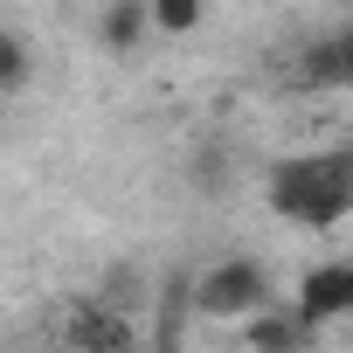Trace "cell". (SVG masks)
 Returning <instances> with one entry per match:
<instances>
[{
	"label": "cell",
	"mask_w": 353,
	"mask_h": 353,
	"mask_svg": "<svg viewBox=\"0 0 353 353\" xmlns=\"http://www.w3.org/2000/svg\"><path fill=\"white\" fill-rule=\"evenodd\" d=\"M263 201L270 215L298 222V229H332L353 215V152H284L263 173Z\"/></svg>",
	"instance_id": "cell-1"
},
{
	"label": "cell",
	"mask_w": 353,
	"mask_h": 353,
	"mask_svg": "<svg viewBox=\"0 0 353 353\" xmlns=\"http://www.w3.org/2000/svg\"><path fill=\"white\" fill-rule=\"evenodd\" d=\"M188 305H194V319H250L256 305H270V270L256 256H222L194 277Z\"/></svg>",
	"instance_id": "cell-2"
},
{
	"label": "cell",
	"mask_w": 353,
	"mask_h": 353,
	"mask_svg": "<svg viewBox=\"0 0 353 353\" xmlns=\"http://www.w3.org/2000/svg\"><path fill=\"white\" fill-rule=\"evenodd\" d=\"M291 312H298L312 332H319V325H339V319H353V256L305 270V277H298V298H291Z\"/></svg>",
	"instance_id": "cell-3"
},
{
	"label": "cell",
	"mask_w": 353,
	"mask_h": 353,
	"mask_svg": "<svg viewBox=\"0 0 353 353\" xmlns=\"http://www.w3.org/2000/svg\"><path fill=\"white\" fill-rule=\"evenodd\" d=\"M243 325V339H250V353H305L319 332L291 312V305H256L250 319H236Z\"/></svg>",
	"instance_id": "cell-4"
},
{
	"label": "cell",
	"mask_w": 353,
	"mask_h": 353,
	"mask_svg": "<svg viewBox=\"0 0 353 353\" xmlns=\"http://www.w3.org/2000/svg\"><path fill=\"white\" fill-rule=\"evenodd\" d=\"M70 346H77V353H139L132 319L111 312V305H83V312L70 319Z\"/></svg>",
	"instance_id": "cell-5"
},
{
	"label": "cell",
	"mask_w": 353,
	"mask_h": 353,
	"mask_svg": "<svg viewBox=\"0 0 353 353\" xmlns=\"http://www.w3.org/2000/svg\"><path fill=\"white\" fill-rule=\"evenodd\" d=\"M305 77H312V83H325V90L353 83V21H346L339 35H325V42L305 56Z\"/></svg>",
	"instance_id": "cell-6"
},
{
	"label": "cell",
	"mask_w": 353,
	"mask_h": 353,
	"mask_svg": "<svg viewBox=\"0 0 353 353\" xmlns=\"http://www.w3.org/2000/svg\"><path fill=\"white\" fill-rule=\"evenodd\" d=\"M145 28H152V14H145V0H118V8L104 14V28H97V42H104L111 56H132V49L145 42Z\"/></svg>",
	"instance_id": "cell-7"
},
{
	"label": "cell",
	"mask_w": 353,
	"mask_h": 353,
	"mask_svg": "<svg viewBox=\"0 0 353 353\" xmlns=\"http://www.w3.org/2000/svg\"><path fill=\"white\" fill-rule=\"evenodd\" d=\"M145 14H152L159 35H194L201 14H208V0H145Z\"/></svg>",
	"instance_id": "cell-8"
},
{
	"label": "cell",
	"mask_w": 353,
	"mask_h": 353,
	"mask_svg": "<svg viewBox=\"0 0 353 353\" xmlns=\"http://www.w3.org/2000/svg\"><path fill=\"white\" fill-rule=\"evenodd\" d=\"M28 83V49L14 35H0V90H21Z\"/></svg>",
	"instance_id": "cell-9"
}]
</instances>
